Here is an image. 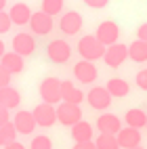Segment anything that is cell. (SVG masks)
<instances>
[{
    "label": "cell",
    "mask_w": 147,
    "mask_h": 149,
    "mask_svg": "<svg viewBox=\"0 0 147 149\" xmlns=\"http://www.w3.org/2000/svg\"><path fill=\"white\" fill-rule=\"evenodd\" d=\"M82 23H84V19H82V15L78 11H67L61 17V21H59V29H61L63 34H67V36H76L82 29Z\"/></svg>",
    "instance_id": "obj_9"
},
{
    "label": "cell",
    "mask_w": 147,
    "mask_h": 149,
    "mask_svg": "<svg viewBox=\"0 0 147 149\" xmlns=\"http://www.w3.org/2000/svg\"><path fill=\"white\" fill-rule=\"evenodd\" d=\"M61 99L65 103H76V105H80V101L84 99V95H82V91L78 86H74L72 82H61Z\"/></svg>",
    "instance_id": "obj_21"
},
{
    "label": "cell",
    "mask_w": 147,
    "mask_h": 149,
    "mask_svg": "<svg viewBox=\"0 0 147 149\" xmlns=\"http://www.w3.org/2000/svg\"><path fill=\"white\" fill-rule=\"evenodd\" d=\"M61 8H63V0H42V8L40 11H44L46 15L55 17V15L61 13Z\"/></svg>",
    "instance_id": "obj_26"
},
{
    "label": "cell",
    "mask_w": 147,
    "mask_h": 149,
    "mask_svg": "<svg viewBox=\"0 0 147 149\" xmlns=\"http://www.w3.org/2000/svg\"><path fill=\"white\" fill-rule=\"evenodd\" d=\"M105 88H107L109 95L116 97V99H124L126 95L130 93V84L126 82V80H122V78H111V80H107Z\"/></svg>",
    "instance_id": "obj_20"
},
{
    "label": "cell",
    "mask_w": 147,
    "mask_h": 149,
    "mask_svg": "<svg viewBox=\"0 0 147 149\" xmlns=\"http://www.w3.org/2000/svg\"><path fill=\"white\" fill-rule=\"evenodd\" d=\"M134 82H137V86H139L141 91H147V69H141V72L137 74Z\"/></svg>",
    "instance_id": "obj_30"
},
{
    "label": "cell",
    "mask_w": 147,
    "mask_h": 149,
    "mask_svg": "<svg viewBox=\"0 0 147 149\" xmlns=\"http://www.w3.org/2000/svg\"><path fill=\"white\" fill-rule=\"evenodd\" d=\"M32 113L36 118V124L38 126H42V128H51L57 120V107L51 105V103H40V105H36L32 109Z\"/></svg>",
    "instance_id": "obj_4"
},
{
    "label": "cell",
    "mask_w": 147,
    "mask_h": 149,
    "mask_svg": "<svg viewBox=\"0 0 147 149\" xmlns=\"http://www.w3.org/2000/svg\"><path fill=\"white\" fill-rule=\"evenodd\" d=\"M19 103H21V95H19L17 88L13 86H4L0 88V105L6 109H17Z\"/></svg>",
    "instance_id": "obj_18"
},
{
    "label": "cell",
    "mask_w": 147,
    "mask_h": 149,
    "mask_svg": "<svg viewBox=\"0 0 147 149\" xmlns=\"http://www.w3.org/2000/svg\"><path fill=\"white\" fill-rule=\"evenodd\" d=\"M134 149H145V147H134Z\"/></svg>",
    "instance_id": "obj_38"
},
{
    "label": "cell",
    "mask_w": 147,
    "mask_h": 149,
    "mask_svg": "<svg viewBox=\"0 0 147 149\" xmlns=\"http://www.w3.org/2000/svg\"><path fill=\"white\" fill-rule=\"evenodd\" d=\"M74 76L78 78V82H82V84H93L97 80V76H99V72H97V67L93 61H78L74 65Z\"/></svg>",
    "instance_id": "obj_12"
},
{
    "label": "cell",
    "mask_w": 147,
    "mask_h": 149,
    "mask_svg": "<svg viewBox=\"0 0 147 149\" xmlns=\"http://www.w3.org/2000/svg\"><path fill=\"white\" fill-rule=\"evenodd\" d=\"M126 59H128V46H126V44L116 42V44H111V46H107V48H105V57H103V61H105L107 67L116 69V67H120V65L126 61Z\"/></svg>",
    "instance_id": "obj_6"
},
{
    "label": "cell",
    "mask_w": 147,
    "mask_h": 149,
    "mask_svg": "<svg viewBox=\"0 0 147 149\" xmlns=\"http://www.w3.org/2000/svg\"><path fill=\"white\" fill-rule=\"evenodd\" d=\"M72 149H97L95 141H88V143H74Z\"/></svg>",
    "instance_id": "obj_34"
},
{
    "label": "cell",
    "mask_w": 147,
    "mask_h": 149,
    "mask_svg": "<svg viewBox=\"0 0 147 149\" xmlns=\"http://www.w3.org/2000/svg\"><path fill=\"white\" fill-rule=\"evenodd\" d=\"M29 27H32V32L38 34V36H46V34H51V29H53V17L46 15L44 11H38V13L32 15Z\"/></svg>",
    "instance_id": "obj_14"
},
{
    "label": "cell",
    "mask_w": 147,
    "mask_h": 149,
    "mask_svg": "<svg viewBox=\"0 0 147 149\" xmlns=\"http://www.w3.org/2000/svg\"><path fill=\"white\" fill-rule=\"evenodd\" d=\"M95 145L97 149H122L116 134H99L95 139Z\"/></svg>",
    "instance_id": "obj_25"
},
{
    "label": "cell",
    "mask_w": 147,
    "mask_h": 149,
    "mask_svg": "<svg viewBox=\"0 0 147 149\" xmlns=\"http://www.w3.org/2000/svg\"><path fill=\"white\" fill-rule=\"evenodd\" d=\"M11 21L15 23V25H25V23H29L32 21V11H29V6L25 4V2H17V4H13L11 6Z\"/></svg>",
    "instance_id": "obj_17"
},
{
    "label": "cell",
    "mask_w": 147,
    "mask_h": 149,
    "mask_svg": "<svg viewBox=\"0 0 147 149\" xmlns=\"http://www.w3.org/2000/svg\"><path fill=\"white\" fill-rule=\"evenodd\" d=\"M95 36L99 38V42L103 46H111V44L118 42V38H120V27H118L116 21H103V23H99Z\"/></svg>",
    "instance_id": "obj_7"
},
{
    "label": "cell",
    "mask_w": 147,
    "mask_h": 149,
    "mask_svg": "<svg viewBox=\"0 0 147 149\" xmlns=\"http://www.w3.org/2000/svg\"><path fill=\"white\" fill-rule=\"evenodd\" d=\"M57 120L61 122L63 126H74L82 120V109L80 105H76V103H59L57 105Z\"/></svg>",
    "instance_id": "obj_3"
},
{
    "label": "cell",
    "mask_w": 147,
    "mask_h": 149,
    "mask_svg": "<svg viewBox=\"0 0 147 149\" xmlns=\"http://www.w3.org/2000/svg\"><path fill=\"white\" fill-rule=\"evenodd\" d=\"M13 21H11V15L4 13V11H0V34H6L8 29H11Z\"/></svg>",
    "instance_id": "obj_28"
},
{
    "label": "cell",
    "mask_w": 147,
    "mask_h": 149,
    "mask_svg": "<svg viewBox=\"0 0 147 149\" xmlns=\"http://www.w3.org/2000/svg\"><path fill=\"white\" fill-rule=\"evenodd\" d=\"M38 93H40V99L42 103H51V105H59L63 101L61 99V80L57 78H44L38 86Z\"/></svg>",
    "instance_id": "obj_2"
},
{
    "label": "cell",
    "mask_w": 147,
    "mask_h": 149,
    "mask_svg": "<svg viewBox=\"0 0 147 149\" xmlns=\"http://www.w3.org/2000/svg\"><path fill=\"white\" fill-rule=\"evenodd\" d=\"M0 65H2V67H6V69H8V72H11L13 76H15V74H21V72H23V67H25V57L17 55L15 51H8V53L2 57Z\"/></svg>",
    "instance_id": "obj_16"
},
{
    "label": "cell",
    "mask_w": 147,
    "mask_h": 149,
    "mask_svg": "<svg viewBox=\"0 0 147 149\" xmlns=\"http://www.w3.org/2000/svg\"><path fill=\"white\" fill-rule=\"evenodd\" d=\"M4 6H6V0H0V11H4Z\"/></svg>",
    "instance_id": "obj_37"
},
{
    "label": "cell",
    "mask_w": 147,
    "mask_h": 149,
    "mask_svg": "<svg viewBox=\"0 0 147 149\" xmlns=\"http://www.w3.org/2000/svg\"><path fill=\"white\" fill-rule=\"evenodd\" d=\"M13 124H15V128H17V132H19V134H32V132H34V128L38 126L34 113H32V111H27V109H21V111H17V113H15Z\"/></svg>",
    "instance_id": "obj_13"
},
{
    "label": "cell",
    "mask_w": 147,
    "mask_h": 149,
    "mask_svg": "<svg viewBox=\"0 0 147 149\" xmlns=\"http://www.w3.org/2000/svg\"><path fill=\"white\" fill-rule=\"evenodd\" d=\"M13 51H15L17 55H21V57H29V55L36 51V40H34V36L27 34V32L15 34V38H13Z\"/></svg>",
    "instance_id": "obj_10"
},
{
    "label": "cell",
    "mask_w": 147,
    "mask_h": 149,
    "mask_svg": "<svg viewBox=\"0 0 147 149\" xmlns=\"http://www.w3.org/2000/svg\"><path fill=\"white\" fill-rule=\"evenodd\" d=\"M11 72H8L6 67L0 65V88H4V86H11Z\"/></svg>",
    "instance_id": "obj_29"
},
{
    "label": "cell",
    "mask_w": 147,
    "mask_h": 149,
    "mask_svg": "<svg viewBox=\"0 0 147 149\" xmlns=\"http://www.w3.org/2000/svg\"><path fill=\"white\" fill-rule=\"evenodd\" d=\"M128 59L134 63H145L147 61V42L137 38L134 42L128 44Z\"/></svg>",
    "instance_id": "obj_23"
},
{
    "label": "cell",
    "mask_w": 147,
    "mask_h": 149,
    "mask_svg": "<svg viewBox=\"0 0 147 149\" xmlns=\"http://www.w3.org/2000/svg\"><path fill=\"white\" fill-rule=\"evenodd\" d=\"M8 122H11V109H6V107L0 105V126H4Z\"/></svg>",
    "instance_id": "obj_31"
},
{
    "label": "cell",
    "mask_w": 147,
    "mask_h": 149,
    "mask_svg": "<svg viewBox=\"0 0 147 149\" xmlns=\"http://www.w3.org/2000/svg\"><path fill=\"white\" fill-rule=\"evenodd\" d=\"M124 120H126V126H130V128H137V130H141V128L147 126V113L143 111V109H128L124 116Z\"/></svg>",
    "instance_id": "obj_22"
},
{
    "label": "cell",
    "mask_w": 147,
    "mask_h": 149,
    "mask_svg": "<svg viewBox=\"0 0 147 149\" xmlns=\"http://www.w3.org/2000/svg\"><path fill=\"white\" fill-rule=\"evenodd\" d=\"M97 130H99V134H118L122 130V122L120 118L114 116V113H101L99 118H97Z\"/></svg>",
    "instance_id": "obj_11"
},
{
    "label": "cell",
    "mask_w": 147,
    "mask_h": 149,
    "mask_svg": "<svg viewBox=\"0 0 147 149\" xmlns=\"http://www.w3.org/2000/svg\"><path fill=\"white\" fill-rule=\"evenodd\" d=\"M86 101H88V105H91L93 109L103 111V109H107L111 105V95H109V91H107L105 86H95V88L88 91Z\"/></svg>",
    "instance_id": "obj_8"
},
{
    "label": "cell",
    "mask_w": 147,
    "mask_h": 149,
    "mask_svg": "<svg viewBox=\"0 0 147 149\" xmlns=\"http://www.w3.org/2000/svg\"><path fill=\"white\" fill-rule=\"evenodd\" d=\"M137 38L143 40V42H147V23H141L139 25V29H137Z\"/></svg>",
    "instance_id": "obj_33"
},
{
    "label": "cell",
    "mask_w": 147,
    "mask_h": 149,
    "mask_svg": "<svg viewBox=\"0 0 147 149\" xmlns=\"http://www.w3.org/2000/svg\"><path fill=\"white\" fill-rule=\"evenodd\" d=\"M116 136H118V143H120L122 149H134V147H141V130H137V128L126 126V128H122V130L118 132Z\"/></svg>",
    "instance_id": "obj_15"
},
{
    "label": "cell",
    "mask_w": 147,
    "mask_h": 149,
    "mask_svg": "<svg viewBox=\"0 0 147 149\" xmlns=\"http://www.w3.org/2000/svg\"><path fill=\"white\" fill-rule=\"evenodd\" d=\"M29 149H53V141L44 134H38L32 139V143H29Z\"/></svg>",
    "instance_id": "obj_27"
},
{
    "label": "cell",
    "mask_w": 147,
    "mask_h": 149,
    "mask_svg": "<svg viewBox=\"0 0 147 149\" xmlns=\"http://www.w3.org/2000/svg\"><path fill=\"white\" fill-rule=\"evenodd\" d=\"M145 128H147V126H145Z\"/></svg>",
    "instance_id": "obj_39"
},
{
    "label": "cell",
    "mask_w": 147,
    "mask_h": 149,
    "mask_svg": "<svg viewBox=\"0 0 147 149\" xmlns=\"http://www.w3.org/2000/svg\"><path fill=\"white\" fill-rule=\"evenodd\" d=\"M46 55H48V59H51L53 63H57V65H61V63H67L70 61V57H72V48H70V44H67L65 40H53L51 44L46 46Z\"/></svg>",
    "instance_id": "obj_5"
},
{
    "label": "cell",
    "mask_w": 147,
    "mask_h": 149,
    "mask_svg": "<svg viewBox=\"0 0 147 149\" xmlns=\"http://www.w3.org/2000/svg\"><path fill=\"white\" fill-rule=\"evenodd\" d=\"M6 55V51H4V42L0 40V61H2V57Z\"/></svg>",
    "instance_id": "obj_36"
},
{
    "label": "cell",
    "mask_w": 147,
    "mask_h": 149,
    "mask_svg": "<svg viewBox=\"0 0 147 149\" xmlns=\"http://www.w3.org/2000/svg\"><path fill=\"white\" fill-rule=\"evenodd\" d=\"M93 126L80 120L78 124L72 126V139H74V143H88V141H93Z\"/></svg>",
    "instance_id": "obj_19"
},
{
    "label": "cell",
    "mask_w": 147,
    "mask_h": 149,
    "mask_svg": "<svg viewBox=\"0 0 147 149\" xmlns=\"http://www.w3.org/2000/svg\"><path fill=\"white\" fill-rule=\"evenodd\" d=\"M4 149H25V145H21V143H17V141H15V143H11V145H6Z\"/></svg>",
    "instance_id": "obj_35"
},
{
    "label": "cell",
    "mask_w": 147,
    "mask_h": 149,
    "mask_svg": "<svg viewBox=\"0 0 147 149\" xmlns=\"http://www.w3.org/2000/svg\"><path fill=\"white\" fill-rule=\"evenodd\" d=\"M107 2H109V0H84V4L91 6V8H105Z\"/></svg>",
    "instance_id": "obj_32"
},
{
    "label": "cell",
    "mask_w": 147,
    "mask_h": 149,
    "mask_svg": "<svg viewBox=\"0 0 147 149\" xmlns=\"http://www.w3.org/2000/svg\"><path fill=\"white\" fill-rule=\"evenodd\" d=\"M17 128H15V124L13 122H8V124H4V126H0V147H6V145H11V143H15V139H17Z\"/></svg>",
    "instance_id": "obj_24"
},
{
    "label": "cell",
    "mask_w": 147,
    "mask_h": 149,
    "mask_svg": "<svg viewBox=\"0 0 147 149\" xmlns=\"http://www.w3.org/2000/svg\"><path fill=\"white\" fill-rule=\"evenodd\" d=\"M105 48L101 42H99V38L97 36H82L80 38V42H78V53L82 55L84 61H97V59H103L105 57Z\"/></svg>",
    "instance_id": "obj_1"
}]
</instances>
